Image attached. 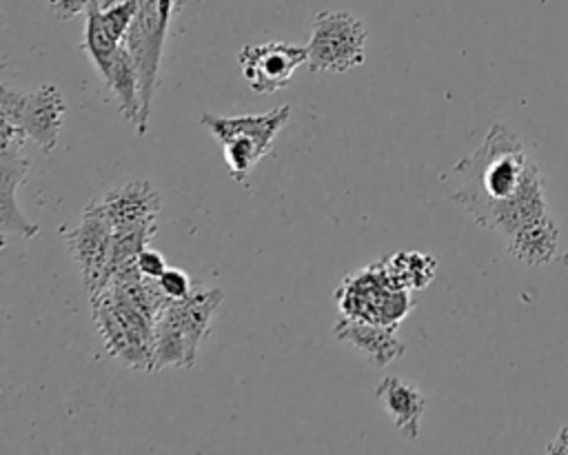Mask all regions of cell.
I'll list each match as a JSON object with an SVG mask.
<instances>
[{
  "label": "cell",
  "instance_id": "cell-1",
  "mask_svg": "<svg viewBox=\"0 0 568 455\" xmlns=\"http://www.w3.org/2000/svg\"><path fill=\"white\" fill-rule=\"evenodd\" d=\"M448 198L479 226L504 240L517 229L548 215L544 175L524 142L504 124H493L484 142L462 158Z\"/></svg>",
  "mask_w": 568,
  "mask_h": 455
},
{
  "label": "cell",
  "instance_id": "cell-2",
  "mask_svg": "<svg viewBox=\"0 0 568 455\" xmlns=\"http://www.w3.org/2000/svg\"><path fill=\"white\" fill-rule=\"evenodd\" d=\"M364 22L348 11L322 9L313 18L308 38V69L313 73H344L364 62Z\"/></svg>",
  "mask_w": 568,
  "mask_h": 455
},
{
  "label": "cell",
  "instance_id": "cell-3",
  "mask_svg": "<svg viewBox=\"0 0 568 455\" xmlns=\"http://www.w3.org/2000/svg\"><path fill=\"white\" fill-rule=\"evenodd\" d=\"M64 98L55 84H40L33 91L0 87V118L20 127L42 151H53L64 122Z\"/></svg>",
  "mask_w": 568,
  "mask_h": 455
},
{
  "label": "cell",
  "instance_id": "cell-4",
  "mask_svg": "<svg viewBox=\"0 0 568 455\" xmlns=\"http://www.w3.org/2000/svg\"><path fill=\"white\" fill-rule=\"evenodd\" d=\"M169 31V20L162 18L160 0H138L135 16L126 31L124 44L133 55V62L140 73V93H142V115L138 124V135H146L151 102L158 87L160 60L164 49V38Z\"/></svg>",
  "mask_w": 568,
  "mask_h": 455
},
{
  "label": "cell",
  "instance_id": "cell-5",
  "mask_svg": "<svg viewBox=\"0 0 568 455\" xmlns=\"http://www.w3.org/2000/svg\"><path fill=\"white\" fill-rule=\"evenodd\" d=\"M67 246L78 264L87 295H95L111 280L113 222L109 220L100 198L91 200L82 211L80 224L67 235Z\"/></svg>",
  "mask_w": 568,
  "mask_h": 455
},
{
  "label": "cell",
  "instance_id": "cell-6",
  "mask_svg": "<svg viewBox=\"0 0 568 455\" xmlns=\"http://www.w3.org/2000/svg\"><path fill=\"white\" fill-rule=\"evenodd\" d=\"M339 304L348 317L395 326L410 309V297L404 289H395L379 264L351 275L337 291Z\"/></svg>",
  "mask_w": 568,
  "mask_h": 455
},
{
  "label": "cell",
  "instance_id": "cell-7",
  "mask_svg": "<svg viewBox=\"0 0 568 455\" xmlns=\"http://www.w3.org/2000/svg\"><path fill=\"white\" fill-rule=\"evenodd\" d=\"M308 62V49L291 42L246 44L237 51V64L255 93H275L291 84L293 73Z\"/></svg>",
  "mask_w": 568,
  "mask_h": 455
},
{
  "label": "cell",
  "instance_id": "cell-8",
  "mask_svg": "<svg viewBox=\"0 0 568 455\" xmlns=\"http://www.w3.org/2000/svg\"><path fill=\"white\" fill-rule=\"evenodd\" d=\"M222 302L220 289H202L193 291L184 300H169L155 320L169 324L173 331L182 335L189 351L197 357L200 342L209 335L211 320Z\"/></svg>",
  "mask_w": 568,
  "mask_h": 455
},
{
  "label": "cell",
  "instance_id": "cell-9",
  "mask_svg": "<svg viewBox=\"0 0 568 455\" xmlns=\"http://www.w3.org/2000/svg\"><path fill=\"white\" fill-rule=\"evenodd\" d=\"M113 229L120 226H158L162 195L149 180H133L106 191L100 198Z\"/></svg>",
  "mask_w": 568,
  "mask_h": 455
},
{
  "label": "cell",
  "instance_id": "cell-10",
  "mask_svg": "<svg viewBox=\"0 0 568 455\" xmlns=\"http://www.w3.org/2000/svg\"><path fill=\"white\" fill-rule=\"evenodd\" d=\"M333 333L375 366H386L404 353V342L397 337L395 326L388 324L344 315L335 322Z\"/></svg>",
  "mask_w": 568,
  "mask_h": 455
},
{
  "label": "cell",
  "instance_id": "cell-11",
  "mask_svg": "<svg viewBox=\"0 0 568 455\" xmlns=\"http://www.w3.org/2000/svg\"><path fill=\"white\" fill-rule=\"evenodd\" d=\"M29 160L13 151H0V231L2 235H20L31 240L40 233V226L31 222L18 206L16 191L29 171Z\"/></svg>",
  "mask_w": 568,
  "mask_h": 455
},
{
  "label": "cell",
  "instance_id": "cell-12",
  "mask_svg": "<svg viewBox=\"0 0 568 455\" xmlns=\"http://www.w3.org/2000/svg\"><path fill=\"white\" fill-rule=\"evenodd\" d=\"M291 118V107L282 104L275 107L266 113H257V115H213V113H202L200 122L217 138L224 140L229 135H248L253 140H257L262 146H266L268 151L273 149V142L277 138V133L286 127Z\"/></svg>",
  "mask_w": 568,
  "mask_h": 455
},
{
  "label": "cell",
  "instance_id": "cell-13",
  "mask_svg": "<svg viewBox=\"0 0 568 455\" xmlns=\"http://www.w3.org/2000/svg\"><path fill=\"white\" fill-rule=\"evenodd\" d=\"M377 400L382 402L386 415L393 419V424L410 439L419 437V422L426 411V397L424 393L404 382L402 377L388 375L384 377L375 388Z\"/></svg>",
  "mask_w": 568,
  "mask_h": 455
},
{
  "label": "cell",
  "instance_id": "cell-14",
  "mask_svg": "<svg viewBox=\"0 0 568 455\" xmlns=\"http://www.w3.org/2000/svg\"><path fill=\"white\" fill-rule=\"evenodd\" d=\"M557 242L559 226L548 213L506 237V251L528 266H541L557 257Z\"/></svg>",
  "mask_w": 568,
  "mask_h": 455
},
{
  "label": "cell",
  "instance_id": "cell-15",
  "mask_svg": "<svg viewBox=\"0 0 568 455\" xmlns=\"http://www.w3.org/2000/svg\"><path fill=\"white\" fill-rule=\"evenodd\" d=\"M104 84L111 89V93L118 98L120 113L131 124H140L142 115V93H140V73L133 62V55L129 53L126 44L118 47L113 60L106 64V69L100 73Z\"/></svg>",
  "mask_w": 568,
  "mask_h": 455
},
{
  "label": "cell",
  "instance_id": "cell-16",
  "mask_svg": "<svg viewBox=\"0 0 568 455\" xmlns=\"http://www.w3.org/2000/svg\"><path fill=\"white\" fill-rule=\"evenodd\" d=\"M435 260L424 253H397L379 262L386 280L395 289H422L433 280Z\"/></svg>",
  "mask_w": 568,
  "mask_h": 455
},
{
  "label": "cell",
  "instance_id": "cell-17",
  "mask_svg": "<svg viewBox=\"0 0 568 455\" xmlns=\"http://www.w3.org/2000/svg\"><path fill=\"white\" fill-rule=\"evenodd\" d=\"M158 284L169 300H184L193 293L191 277L182 269H175V266H166V271L158 277Z\"/></svg>",
  "mask_w": 568,
  "mask_h": 455
},
{
  "label": "cell",
  "instance_id": "cell-18",
  "mask_svg": "<svg viewBox=\"0 0 568 455\" xmlns=\"http://www.w3.org/2000/svg\"><path fill=\"white\" fill-rule=\"evenodd\" d=\"M135 266H138V271H140L144 277H149V280H158V277L166 271L164 257H162L158 251H153L151 246H144V249L140 251V255H138V260H135Z\"/></svg>",
  "mask_w": 568,
  "mask_h": 455
},
{
  "label": "cell",
  "instance_id": "cell-19",
  "mask_svg": "<svg viewBox=\"0 0 568 455\" xmlns=\"http://www.w3.org/2000/svg\"><path fill=\"white\" fill-rule=\"evenodd\" d=\"M24 140H27V133L20 127L0 118V151L20 153Z\"/></svg>",
  "mask_w": 568,
  "mask_h": 455
},
{
  "label": "cell",
  "instance_id": "cell-20",
  "mask_svg": "<svg viewBox=\"0 0 568 455\" xmlns=\"http://www.w3.org/2000/svg\"><path fill=\"white\" fill-rule=\"evenodd\" d=\"M95 2L100 0H49V9L58 20H73Z\"/></svg>",
  "mask_w": 568,
  "mask_h": 455
},
{
  "label": "cell",
  "instance_id": "cell-21",
  "mask_svg": "<svg viewBox=\"0 0 568 455\" xmlns=\"http://www.w3.org/2000/svg\"><path fill=\"white\" fill-rule=\"evenodd\" d=\"M546 453H568V426L557 433V437L546 446Z\"/></svg>",
  "mask_w": 568,
  "mask_h": 455
},
{
  "label": "cell",
  "instance_id": "cell-22",
  "mask_svg": "<svg viewBox=\"0 0 568 455\" xmlns=\"http://www.w3.org/2000/svg\"><path fill=\"white\" fill-rule=\"evenodd\" d=\"M184 7V0H160V11H162V18L171 22V18L175 13H180Z\"/></svg>",
  "mask_w": 568,
  "mask_h": 455
},
{
  "label": "cell",
  "instance_id": "cell-23",
  "mask_svg": "<svg viewBox=\"0 0 568 455\" xmlns=\"http://www.w3.org/2000/svg\"><path fill=\"white\" fill-rule=\"evenodd\" d=\"M559 262H561V264H564V266H568V251H566V253H564V255H561V257H559Z\"/></svg>",
  "mask_w": 568,
  "mask_h": 455
}]
</instances>
